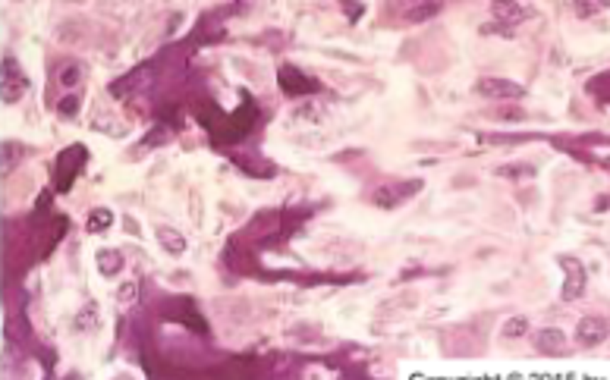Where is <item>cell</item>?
Wrapping results in <instances>:
<instances>
[{"label":"cell","instance_id":"1","mask_svg":"<svg viewBox=\"0 0 610 380\" xmlns=\"http://www.w3.org/2000/svg\"><path fill=\"white\" fill-rule=\"evenodd\" d=\"M85 157H89V151L82 148V145H72V148H67L63 155H57V164H54V182L60 192H67V189L72 186V179L79 177V170H82Z\"/></svg>","mask_w":610,"mask_h":380},{"label":"cell","instance_id":"2","mask_svg":"<svg viewBox=\"0 0 610 380\" xmlns=\"http://www.w3.org/2000/svg\"><path fill=\"white\" fill-rule=\"evenodd\" d=\"M26 91H28V79H26L23 67H19L13 57H4V82H0V98H4V104H16Z\"/></svg>","mask_w":610,"mask_h":380},{"label":"cell","instance_id":"3","mask_svg":"<svg viewBox=\"0 0 610 380\" xmlns=\"http://www.w3.org/2000/svg\"><path fill=\"white\" fill-rule=\"evenodd\" d=\"M475 91L482 94V98H491V101H510V98H522V94H526V89L516 82H510V79H478Z\"/></svg>","mask_w":610,"mask_h":380},{"label":"cell","instance_id":"4","mask_svg":"<svg viewBox=\"0 0 610 380\" xmlns=\"http://www.w3.org/2000/svg\"><path fill=\"white\" fill-rule=\"evenodd\" d=\"M277 82H280V89L287 91V94H293V98H302V94H309V91H318L315 79H309L305 72H299L296 67H280Z\"/></svg>","mask_w":610,"mask_h":380},{"label":"cell","instance_id":"5","mask_svg":"<svg viewBox=\"0 0 610 380\" xmlns=\"http://www.w3.org/2000/svg\"><path fill=\"white\" fill-rule=\"evenodd\" d=\"M560 267L566 270V283H563L560 296L566 302H572V298H579L585 292V267L576 258H560Z\"/></svg>","mask_w":610,"mask_h":380},{"label":"cell","instance_id":"6","mask_svg":"<svg viewBox=\"0 0 610 380\" xmlns=\"http://www.w3.org/2000/svg\"><path fill=\"white\" fill-rule=\"evenodd\" d=\"M607 320H601V318H582L579 320V327H576V340L582 342L585 349H592V346H598V342H604L607 340Z\"/></svg>","mask_w":610,"mask_h":380},{"label":"cell","instance_id":"7","mask_svg":"<svg viewBox=\"0 0 610 380\" xmlns=\"http://www.w3.org/2000/svg\"><path fill=\"white\" fill-rule=\"evenodd\" d=\"M491 10H494V19L504 26H519L526 19V10L516 0H491Z\"/></svg>","mask_w":610,"mask_h":380},{"label":"cell","instance_id":"8","mask_svg":"<svg viewBox=\"0 0 610 380\" xmlns=\"http://www.w3.org/2000/svg\"><path fill=\"white\" fill-rule=\"evenodd\" d=\"M418 182H406V186H387V189H377L375 192V204H381V208H394L406 199L409 192H416Z\"/></svg>","mask_w":610,"mask_h":380},{"label":"cell","instance_id":"9","mask_svg":"<svg viewBox=\"0 0 610 380\" xmlns=\"http://www.w3.org/2000/svg\"><path fill=\"white\" fill-rule=\"evenodd\" d=\"M155 236H157V242L164 245V252H170V255H183L186 252V236L183 233H177L173 226H157Z\"/></svg>","mask_w":610,"mask_h":380},{"label":"cell","instance_id":"10","mask_svg":"<svg viewBox=\"0 0 610 380\" xmlns=\"http://www.w3.org/2000/svg\"><path fill=\"white\" fill-rule=\"evenodd\" d=\"M98 270L104 276H117L123 270V255L113 252V248H101L98 252Z\"/></svg>","mask_w":610,"mask_h":380},{"label":"cell","instance_id":"11","mask_svg":"<svg viewBox=\"0 0 610 380\" xmlns=\"http://www.w3.org/2000/svg\"><path fill=\"white\" fill-rule=\"evenodd\" d=\"M535 342H538V349H541L544 355H557V352L563 349V342H566V340H563V333H560V330L548 327V330H541V333H538V340H535Z\"/></svg>","mask_w":610,"mask_h":380},{"label":"cell","instance_id":"12","mask_svg":"<svg viewBox=\"0 0 610 380\" xmlns=\"http://www.w3.org/2000/svg\"><path fill=\"white\" fill-rule=\"evenodd\" d=\"M438 10H440V4H438V0H422V4L409 6V10H406L403 16L409 19V23H425V19H431Z\"/></svg>","mask_w":610,"mask_h":380},{"label":"cell","instance_id":"13","mask_svg":"<svg viewBox=\"0 0 610 380\" xmlns=\"http://www.w3.org/2000/svg\"><path fill=\"white\" fill-rule=\"evenodd\" d=\"M85 76V69L79 67V63H63L60 69H57V82L63 85V89H72V85H79Z\"/></svg>","mask_w":610,"mask_h":380},{"label":"cell","instance_id":"14","mask_svg":"<svg viewBox=\"0 0 610 380\" xmlns=\"http://www.w3.org/2000/svg\"><path fill=\"white\" fill-rule=\"evenodd\" d=\"M111 223H113V214L107 208H94L92 214H89V223H85V230L89 233H104V230H111Z\"/></svg>","mask_w":610,"mask_h":380},{"label":"cell","instance_id":"15","mask_svg":"<svg viewBox=\"0 0 610 380\" xmlns=\"http://www.w3.org/2000/svg\"><path fill=\"white\" fill-rule=\"evenodd\" d=\"M23 155H26V148L19 142H4V173H10L23 160Z\"/></svg>","mask_w":610,"mask_h":380},{"label":"cell","instance_id":"16","mask_svg":"<svg viewBox=\"0 0 610 380\" xmlns=\"http://www.w3.org/2000/svg\"><path fill=\"white\" fill-rule=\"evenodd\" d=\"M135 298H139V283H123L120 286V305H133Z\"/></svg>","mask_w":610,"mask_h":380},{"label":"cell","instance_id":"17","mask_svg":"<svg viewBox=\"0 0 610 380\" xmlns=\"http://www.w3.org/2000/svg\"><path fill=\"white\" fill-rule=\"evenodd\" d=\"M526 330H528L526 318H513V320H506V327H504V333H506V336H522Z\"/></svg>","mask_w":610,"mask_h":380},{"label":"cell","instance_id":"18","mask_svg":"<svg viewBox=\"0 0 610 380\" xmlns=\"http://www.w3.org/2000/svg\"><path fill=\"white\" fill-rule=\"evenodd\" d=\"M57 111H60L63 116H72V113L79 111V98H76V94H70V98L57 101Z\"/></svg>","mask_w":610,"mask_h":380},{"label":"cell","instance_id":"19","mask_svg":"<svg viewBox=\"0 0 610 380\" xmlns=\"http://www.w3.org/2000/svg\"><path fill=\"white\" fill-rule=\"evenodd\" d=\"M610 4V0H579V13H598V10H604V6Z\"/></svg>","mask_w":610,"mask_h":380},{"label":"cell","instance_id":"20","mask_svg":"<svg viewBox=\"0 0 610 380\" xmlns=\"http://www.w3.org/2000/svg\"><path fill=\"white\" fill-rule=\"evenodd\" d=\"M76 327H79V330H82V327H85V330H92V327H94V308H92V305L85 308V314H79V318H76Z\"/></svg>","mask_w":610,"mask_h":380},{"label":"cell","instance_id":"21","mask_svg":"<svg viewBox=\"0 0 610 380\" xmlns=\"http://www.w3.org/2000/svg\"><path fill=\"white\" fill-rule=\"evenodd\" d=\"M346 13H350V16L355 19V16H362V13H365V6H362V4H359V6H355V4H353V0H346Z\"/></svg>","mask_w":610,"mask_h":380}]
</instances>
